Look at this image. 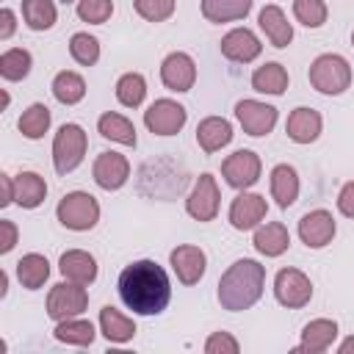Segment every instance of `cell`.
<instances>
[{
    "label": "cell",
    "instance_id": "obj_1",
    "mask_svg": "<svg viewBox=\"0 0 354 354\" xmlns=\"http://www.w3.org/2000/svg\"><path fill=\"white\" fill-rule=\"evenodd\" d=\"M116 288L124 307L136 315H160L171 299L169 277L155 260H136L124 266Z\"/></svg>",
    "mask_w": 354,
    "mask_h": 354
},
{
    "label": "cell",
    "instance_id": "obj_2",
    "mask_svg": "<svg viewBox=\"0 0 354 354\" xmlns=\"http://www.w3.org/2000/svg\"><path fill=\"white\" fill-rule=\"evenodd\" d=\"M266 288V266H260L252 257L235 260L218 279V304L230 313H243L254 307Z\"/></svg>",
    "mask_w": 354,
    "mask_h": 354
},
{
    "label": "cell",
    "instance_id": "obj_3",
    "mask_svg": "<svg viewBox=\"0 0 354 354\" xmlns=\"http://www.w3.org/2000/svg\"><path fill=\"white\" fill-rule=\"evenodd\" d=\"M307 77L318 94L337 97L351 86V64L337 53H324L310 64Z\"/></svg>",
    "mask_w": 354,
    "mask_h": 354
},
{
    "label": "cell",
    "instance_id": "obj_4",
    "mask_svg": "<svg viewBox=\"0 0 354 354\" xmlns=\"http://www.w3.org/2000/svg\"><path fill=\"white\" fill-rule=\"evenodd\" d=\"M86 147H88V138L80 124H75V122L61 124L53 138V169L58 174L75 171L86 158Z\"/></svg>",
    "mask_w": 354,
    "mask_h": 354
},
{
    "label": "cell",
    "instance_id": "obj_5",
    "mask_svg": "<svg viewBox=\"0 0 354 354\" xmlns=\"http://www.w3.org/2000/svg\"><path fill=\"white\" fill-rule=\"evenodd\" d=\"M55 216L66 230L86 232V230H94L97 221H100V202L86 191H69L58 202Z\"/></svg>",
    "mask_w": 354,
    "mask_h": 354
},
{
    "label": "cell",
    "instance_id": "obj_6",
    "mask_svg": "<svg viewBox=\"0 0 354 354\" xmlns=\"http://www.w3.org/2000/svg\"><path fill=\"white\" fill-rule=\"evenodd\" d=\"M88 307V290L86 285H77V282H58L50 288L47 293V315L53 321H64V318H75V315H83Z\"/></svg>",
    "mask_w": 354,
    "mask_h": 354
},
{
    "label": "cell",
    "instance_id": "obj_7",
    "mask_svg": "<svg viewBox=\"0 0 354 354\" xmlns=\"http://www.w3.org/2000/svg\"><path fill=\"white\" fill-rule=\"evenodd\" d=\"M274 296H277V301L282 307L299 310V307L310 304V299H313V282L299 268H279L277 277H274Z\"/></svg>",
    "mask_w": 354,
    "mask_h": 354
},
{
    "label": "cell",
    "instance_id": "obj_8",
    "mask_svg": "<svg viewBox=\"0 0 354 354\" xmlns=\"http://www.w3.org/2000/svg\"><path fill=\"white\" fill-rule=\"evenodd\" d=\"M185 119H188V111L177 100H169V97L155 100L144 111V124L152 136H174V133L183 130Z\"/></svg>",
    "mask_w": 354,
    "mask_h": 354
},
{
    "label": "cell",
    "instance_id": "obj_9",
    "mask_svg": "<svg viewBox=\"0 0 354 354\" xmlns=\"http://www.w3.org/2000/svg\"><path fill=\"white\" fill-rule=\"evenodd\" d=\"M260 171H263L260 155L252 152V149H235V152L227 155L224 163H221V174H224V180H227V185H232V188H238V191L252 188V185L260 180Z\"/></svg>",
    "mask_w": 354,
    "mask_h": 354
},
{
    "label": "cell",
    "instance_id": "obj_10",
    "mask_svg": "<svg viewBox=\"0 0 354 354\" xmlns=\"http://www.w3.org/2000/svg\"><path fill=\"white\" fill-rule=\"evenodd\" d=\"M218 205H221V194H218V185H216V177L213 174H199L188 199H185V210L191 218L196 221H213L218 216Z\"/></svg>",
    "mask_w": 354,
    "mask_h": 354
},
{
    "label": "cell",
    "instance_id": "obj_11",
    "mask_svg": "<svg viewBox=\"0 0 354 354\" xmlns=\"http://www.w3.org/2000/svg\"><path fill=\"white\" fill-rule=\"evenodd\" d=\"M235 119L246 136L263 138L277 124V108L268 102H260V100H238L235 102Z\"/></svg>",
    "mask_w": 354,
    "mask_h": 354
},
{
    "label": "cell",
    "instance_id": "obj_12",
    "mask_svg": "<svg viewBox=\"0 0 354 354\" xmlns=\"http://www.w3.org/2000/svg\"><path fill=\"white\" fill-rule=\"evenodd\" d=\"M266 213H268V202H266V196L252 194V191H241V194L232 199L227 218H230L232 230L246 232V230L260 227L263 218H266Z\"/></svg>",
    "mask_w": 354,
    "mask_h": 354
},
{
    "label": "cell",
    "instance_id": "obj_13",
    "mask_svg": "<svg viewBox=\"0 0 354 354\" xmlns=\"http://www.w3.org/2000/svg\"><path fill=\"white\" fill-rule=\"evenodd\" d=\"M160 80L169 91H177V94H185L194 88L196 83V64L188 53L177 50V53H169L160 64Z\"/></svg>",
    "mask_w": 354,
    "mask_h": 354
},
{
    "label": "cell",
    "instance_id": "obj_14",
    "mask_svg": "<svg viewBox=\"0 0 354 354\" xmlns=\"http://www.w3.org/2000/svg\"><path fill=\"white\" fill-rule=\"evenodd\" d=\"M335 232H337V224H335L332 213L324 207L310 210L299 218V238L307 249H324L326 243H332Z\"/></svg>",
    "mask_w": 354,
    "mask_h": 354
},
{
    "label": "cell",
    "instance_id": "obj_15",
    "mask_svg": "<svg viewBox=\"0 0 354 354\" xmlns=\"http://www.w3.org/2000/svg\"><path fill=\"white\" fill-rule=\"evenodd\" d=\"M169 266L183 285H196L207 271V254L194 243H183L169 252Z\"/></svg>",
    "mask_w": 354,
    "mask_h": 354
},
{
    "label": "cell",
    "instance_id": "obj_16",
    "mask_svg": "<svg viewBox=\"0 0 354 354\" xmlns=\"http://www.w3.org/2000/svg\"><path fill=\"white\" fill-rule=\"evenodd\" d=\"M91 177L102 191H119L130 180V160L119 152H100L91 166Z\"/></svg>",
    "mask_w": 354,
    "mask_h": 354
},
{
    "label": "cell",
    "instance_id": "obj_17",
    "mask_svg": "<svg viewBox=\"0 0 354 354\" xmlns=\"http://www.w3.org/2000/svg\"><path fill=\"white\" fill-rule=\"evenodd\" d=\"M218 47H221V55L232 64H252L263 53V44H260L257 33L249 30V28H232L230 33H224Z\"/></svg>",
    "mask_w": 354,
    "mask_h": 354
},
{
    "label": "cell",
    "instance_id": "obj_18",
    "mask_svg": "<svg viewBox=\"0 0 354 354\" xmlns=\"http://www.w3.org/2000/svg\"><path fill=\"white\" fill-rule=\"evenodd\" d=\"M324 130V119L315 108H307V105H299L288 113V122H285V133L290 141L296 144H313Z\"/></svg>",
    "mask_w": 354,
    "mask_h": 354
},
{
    "label": "cell",
    "instance_id": "obj_19",
    "mask_svg": "<svg viewBox=\"0 0 354 354\" xmlns=\"http://www.w3.org/2000/svg\"><path fill=\"white\" fill-rule=\"evenodd\" d=\"M257 25H260V30L266 33V39L271 41V47H277V50H285V47L293 41V25L288 22L285 11H282L277 3H268V6L260 8Z\"/></svg>",
    "mask_w": 354,
    "mask_h": 354
},
{
    "label": "cell",
    "instance_id": "obj_20",
    "mask_svg": "<svg viewBox=\"0 0 354 354\" xmlns=\"http://www.w3.org/2000/svg\"><path fill=\"white\" fill-rule=\"evenodd\" d=\"M58 271L64 279L77 282V285H91L97 279V260L86 249H69L58 260Z\"/></svg>",
    "mask_w": 354,
    "mask_h": 354
},
{
    "label": "cell",
    "instance_id": "obj_21",
    "mask_svg": "<svg viewBox=\"0 0 354 354\" xmlns=\"http://www.w3.org/2000/svg\"><path fill=\"white\" fill-rule=\"evenodd\" d=\"M232 124L224 119V116H205L199 124H196V144L213 155L218 149H224L230 141H232Z\"/></svg>",
    "mask_w": 354,
    "mask_h": 354
},
{
    "label": "cell",
    "instance_id": "obj_22",
    "mask_svg": "<svg viewBox=\"0 0 354 354\" xmlns=\"http://www.w3.org/2000/svg\"><path fill=\"white\" fill-rule=\"evenodd\" d=\"M254 249L266 257H279L288 252L290 246V232L282 221H268V224H260L254 227V238H252Z\"/></svg>",
    "mask_w": 354,
    "mask_h": 354
},
{
    "label": "cell",
    "instance_id": "obj_23",
    "mask_svg": "<svg viewBox=\"0 0 354 354\" xmlns=\"http://www.w3.org/2000/svg\"><path fill=\"white\" fill-rule=\"evenodd\" d=\"M337 337V321L332 318H315L310 324H304L301 329V343L296 346V351H310V354H321L326 351Z\"/></svg>",
    "mask_w": 354,
    "mask_h": 354
},
{
    "label": "cell",
    "instance_id": "obj_24",
    "mask_svg": "<svg viewBox=\"0 0 354 354\" xmlns=\"http://www.w3.org/2000/svg\"><path fill=\"white\" fill-rule=\"evenodd\" d=\"M268 183H271V199H277V205L282 210L290 207L299 199V188L301 185H299V174H296V169L290 163H277L271 169Z\"/></svg>",
    "mask_w": 354,
    "mask_h": 354
},
{
    "label": "cell",
    "instance_id": "obj_25",
    "mask_svg": "<svg viewBox=\"0 0 354 354\" xmlns=\"http://www.w3.org/2000/svg\"><path fill=\"white\" fill-rule=\"evenodd\" d=\"M100 332H102V337L108 343H127L136 335V321L130 315L119 313L116 307L105 304L100 310Z\"/></svg>",
    "mask_w": 354,
    "mask_h": 354
},
{
    "label": "cell",
    "instance_id": "obj_26",
    "mask_svg": "<svg viewBox=\"0 0 354 354\" xmlns=\"http://www.w3.org/2000/svg\"><path fill=\"white\" fill-rule=\"evenodd\" d=\"M288 83H290L288 69L282 64H277V61H268V64H263V66H257L252 72V88L260 91V94L279 97V94L288 91Z\"/></svg>",
    "mask_w": 354,
    "mask_h": 354
},
{
    "label": "cell",
    "instance_id": "obj_27",
    "mask_svg": "<svg viewBox=\"0 0 354 354\" xmlns=\"http://www.w3.org/2000/svg\"><path fill=\"white\" fill-rule=\"evenodd\" d=\"M97 130H100L102 138L116 141V144H122V147H136V141H138L136 124H133L127 116L116 113V111H105V113L97 119Z\"/></svg>",
    "mask_w": 354,
    "mask_h": 354
},
{
    "label": "cell",
    "instance_id": "obj_28",
    "mask_svg": "<svg viewBox=\"0 0 354 354\" xmlns=\"http://www.w3.org/2000/svg\"><path fill=\"white\" fill-rule=\"evenodd\" d=\"M252 6L254 0H202V17L213 25L235 22V19H246Z\"/></svg>",
    "mask_w": 354,
    "mask_h": 354
},
{
    "label": "cell",
    "instance_id": "obj_29",
    "mask_svg": "<svg viewBox=\"0 0 354 354\" xmlns=\"http://www.w3.org/2000/svg\"><path fill=\"white\" fill-rule=\"evenodd\" d=\"M50 277V260L39 252H30V254H22L17 260V279L22 288L28 290H39Z\"/></svg>",
    "mask_w": 354,
    "mask_h": 354
},
{
    "label": "cell",
    "instance_id": "obj_30",
    "mask_svg": "<svg viewBox=\"0 0 354 354\" xmlns=\"http://www.w3.org/2000/svg\"><path fill=\"white\" fill-rule=\"evenodd\" d=\"M53 337L58 343H66V346H91L97 332H94V324L75 315V318H64V321H55V329H53Z\"/></svg>",
    "mask_w": 354,
    "mask_h": 354
},
{
    "label": "cell",
    "instance_id": "obj_31",
    "mask_svg": "<svg viewBox=\"0 0 354 354\" xmlns=\"http://www.w3.org/2000/svg\"><path fill=\"white\" fill-rule=\"evenodd\" d=\"M14 185H17L14 202H17L19 207H25V210L39 207V205L44 202V196H47V183H44V177L36 174V171H22V174H17V177H14Z\"/></svg>",
    "mask_w": 354,
    "mask_h": 354
},
{
    "label": "cell",
    "instance_id": "obj_32",
    "mask_svg": "<svg viewBox=\"0 0 354 354\" xmlns=\"http://www.w3.org/2000/svg\"><path fill=\"white\" fill-rule=\"evenodd\" d=\"M53 97L61 102V105H77L83 97H86V80L83 75L72 72V69H64L53 77Z\"/></svg>",
    "mask_w": 354,
    "mask_h": 354
},
{
    "label": "cell",
    "instance_id": "obj_33",
    "mask_svg": "<svg viewBox=\"0 0 354 354\" xmlns=\"http://www.w3.org/2000/svg\"><path fill=\"white\" fill-rule=\"evenodd\" d=\"M50 122H53L50 108H47L44 102H33V105H28V108L22 111L17 127H19V133H22L25 138L39 141V138H44V133L50 130Z\"/></svg>",
    "mask_w": 354,
    "mask_h": 354
},
{
    "label": "cell",
    "instance_id": "obj_34",
    "mask_svg": "<svg viewBox=\"0 0 354 354\" xmlns=\"http://www.w3.org/2000/svg\"><path fill=\"white\" fill-rule=\"evenodd\" d=\"M22 19L30 30H50L58 19L55 0H22Z\"/></svg>",
    "mask_w": 354,
    "mask_h": 354
},
{
    "label": "cell",
    "instance_id": "obj_35",
    "mask_svg": "<svg viewBox=\"0 0 354 354\" xmlns=\"http://www.w3.org/2000/svg\"><path fill=\"white\" fill-rule=\"evenodd\" d=\"M30 66H33V55L25 50V47H11L0 55V75L3 80H25L30 75Z\"/></svg>",
    "mask_w": 354,
    "mask_h": 354
},
{
    "label": "cell",
    "instance_id": "obj_36",
    "mask_svg": "<svg viewBox=\"0 0 354 354\" xmlns=\"http://www.w3.org/2000/svg\"><path fill=\"white\" fill-rule=\"evenodd\" d=\"M147 97V80L144 75L138 72H124L119 80H116V100L124 105V108H138Z\"/></svg>",
    "mask_w": 354,
    "mask_h": 354
},
{
    "label": "cell",
    "instance_id": "obj_37",
    "mask_svg": "<svg viewBox=\"0 0 354 354\" xmlns=\"http://www.w3.org/2000/svg\"><path fill=\"white\" fill-rule=\"evenodd\" d=\"M69 55L80 64V66H94L97 61H100V41H97V36H91V33H75L72 39H69Z\"/></svg>",
    "mask_w": 354,
    "mask_h": 354
},
{
    "label": "cell",
    "instance_id": "obj_38",
    "mask_svg": "<svg viewBox=\"0 0 354 354\" xmlns=\"http://www.w3.org/2000/svg\"><path fill=\"white\" fill-rule=\"evenodd\" d=\"M293 17L304 28H321L329 17V8L324 0H293Z\"/></svg>",
    "mask_w": 354,
    "mask_h": 354
},
{
    "label": "cell",
    "instance_id": "obj_39",
    "mask_svg": "<svg viewBox=\"0 0 354 354\" xmlns=\"http://www.w3.org/2000/svg\"><path fill=\"white\" fill-rule=\"evenodd\" d=\"M136 6V14L147 22H166L174 8H177V0H133Z\"/></svg>",
    "mask_w": 354,
    "mask_h": 354
},
{
    "label": "cell",
    "instance_id": "obj_40",
    "mask_svg": "<svg viewBox=\"0 0 354 354\" xmlns=\"http://www.w3.org/2000/svg\"><path fill=\"white\" fill-rule=\"evenodd\" d=\"M113 14V0H77V17L88 25H102Z\"/></svg>",
    "mask_w": 354,
    "mask_h": 354
},
{
    "label": "cell",
    "instance_id": "obj_41",
    "mask_svg": "<svg viewBox=\"0 0 354 354\" xmlns=\"http://www.w3.org/2000/svg\"><path fill=\"white\" fill-rule=\"evenodd\" d=\"M241 343L230 335V332H213L205 340V354H238Z\"/></svg>",
    "mask_w": 354,
    "mask_h": 354
},
{
    "label": "cell",
    "instance_id": "obj_42",
    "mask_svg": "<svg viewBox=\"0 0 354 354\" xmlns=\"http://www.w3.org/2000/svg\"><path fill=\"white\" fill-rule=\"evenodd\" d=\"M0 232H3V241H0V254H8L14 246H17V238H19V230L11 218H3L0 221Z\"/></svg>",
    "mask_w": 354,
    "mask_h": 354
},
{
    "label": "cell",
    "instance_id": "obj_43",
    "mask_svg": "<svg viewBox=\"0 0 354 354\" xmlns=\"http://www.w3.org/2000/svg\"><path fill=\"white\" fill-rule=\"evenodd\" d=\"M337 210L346 218H354V180H348L337 194Z\"/></svg>",
    "mask_w": 354,
    "mask_h": 354
},
{
    "label": "cell",
    "instance_id": "obj_44",
    "mask_svg": "<svg viewBox=\"0 0 354 354\" xmlns=\"http://www.w3.org/2000/svg\"><path fill=\"white\" fill-rule=\"evenodd\" d=\"M17 30V17L11 8H0V41H8Z\"/></svg>",
    "mask_w": 354,
    "mask_h": 354
},
{
    "label": "cell",
    "instance_id": "obj_45",
    "mask_svg": "<svg viewBox=\"0 0 354 354\" xmlns=\"http://www.w3.org/2000/svg\"><path fill=\"white\" fill-rule=\"evenodd\" d=\"M0 183H3V199H0V205L6 207V205L14 202V196H17V185H14V177H11V174H0Z\"/></svg>",
    "mask_w": 354,
    "mask_h": 354
},
{
    "label": "cell",
    "instance_id": "obj_46",
    "mask_svg": "<svg viewBox=\"0 0 354 354\" xmlns=\"http://www.w3.org/2000/svg\"><path fill=\"white\" fill-rule=\"evenodd\" d=\"M337 351H340V354H351V351H354V335H348V337L337 346Z\"/></svg>",
    "mask_w": 354,
    "mask_h": 354
},
{
    "label": "cell",
    "instance_id": "obj_47",
    "mask_svg": "<svg viewBox=\"0 0 354 354\" xmlns=\"http://www.w3.org/2000/svg\"><path fill=\"white\" fill-rule=\"evenodd\" d=\"M6 293H8V274L0 271V296H6Z\"/></svg>",
    "mask_w": 354,
    "mask_h": 354
},
{
    "label": "cell",
    "instance_id": "obj_48",
    "mask_svg": "<svg viewBox=\"0 0 354 354\" xmlns=\"http://www.w3.org/2000/svg\"><path fill=\"white\" fill-rule=\"evenodd\" d=\"M351 44H354V30H351Z\"/></svg>",
    "mask_w": 354,
    "mask_h": 354
}]
</instances>
